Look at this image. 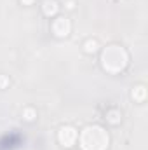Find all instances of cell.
<instances>
[{
    "label": "cell",
    "instance_id": "obj_1",
    "mask_svg": "<svg viewBox=\"0 0 148 150\" xmlns=\"http://www.w3.org/2000/svg\"><path fill=\"white\" fill-rule=\"evenodd\" d=\"M77 140L82 150H106L110 143L108 133L101 126H87Z\"/></svg>",
    "mask_w": 148,
    "mask_h": 150
},
{
    "label": "cell",
    "instance_id": "obj_8",
    "mask_svg": "<svg viewBox=\"0 0 148 150\" xmlns=\"http://www.w3.org/2000/svg\"><path fill=\"white\" fill-rule=\"evenodd\" d=\"M120 117H122V115H120L118 110H110V112L106 113V119L110 120L111 124H118V122H120Z\"/></svg>",
    "mask_w": 148,
    "mask_h": 150
},
{
    "label": "cell",
    "instance_id": "obj_4",
    "mask_svg": "<svg viewBox=\"0 0 148 150\" xmlns=\"http://www.w3.org/2000/svg\"><path fill=\"white\" fill-rule=\"evenodd\" d=\"M52 32H54L56 37H66L72 32V25L66 18H58L52 23Z\"/></svg>",
    "mask_w": 148,
    "mask_h": 150
},
{
    "label": "cell",
    "instance_id": "obj_3",
    "mask_svg": "<svg viewBox=\"0 0 148 150\" xmlns=\"http://www.w3.org/2000/svg\"><path fill=\"white\" fill-rule=\"evenodd\" d=\"M77 138H78V133H77V129L72 127V126H63V127L59 129L58 140H59V143H61L63 147H73L75 142H77Z\"/></svg>",
    "mask_w": 148,
    "mask_h": 150
},
{
    "label": "cell",
    "instance_id": "obj_6",
    "mask_svg": "<svg viewBox=\"0 0 148 150\" xmlns=\"http://www.w3.org/2000/svg\"><path fill=\"white\" fill-rule=\"evenodd\" d=\"M145 98H147V89H145L143 86L134 87V91H132V100L141 103V101H145Z\"/></svg>",
    "mask_w": 148,
    "mask_h": 150
},
{
    "label": "cell",
    "instance_id": "obj_2",
    "mask_svg": "<svg viewBox=\"0 0 148 150\" xmlns=\"http://www.w3.org/2000/svg\"><path fill=\"white\" fill-rule=\"evenodd\" d=\"M127 61H129V56H127L125 49L120 45H115V44L108 45L101 54V67L108 74H120L127 67Z\"/></svg>",
    "mask_w": 148,
    "mask_h": 150
},
{
    "label": "cell",
    "instance_id": "obj_7",
    "mask_svg": "<svg viewBox=\"0 0 148 150\" xmlns=\"http://www.w3.org/2000/svg\"><path fill=\"white\" fill-rule=\"evenodd\" d=\"M35 117H37V112H35L33 108H30V107L23 108V119H25L26 122H32V120H35Z\"/></svg>",
    "mask_w": 148,
    "mask_h": 150
},
{
    "label": "cell",
    "instance_id": "obj_10",
    "mask_svg": "<svg viewBox=\"0 0 148 150\" xmlns=\"http://www.w3.org/2000/svg\"><path fill=\"white\" fill-rule=\"evenodd\" d=\"M9 84H11L9 77H7V75H0V89H5V87H9Z\"/></svg>",
    "mask_w": 148,
    "mask_h": 150
},
{
    "label": "cell",
    "instance_id": "obj_11",
    "mask_svg": "<svg viewBox=\"0 0 148 150\" xmlns=\"http://www.w3.org/2000/svg\"><path fill=\"white\" fill-rule=\"evenodd\" d=\"M33 2H35V0H21V4H23V5H32Z\"/></svg>",
    "mask_w": 148,
    "mask_h": 150
},
{
    "label": "cell",
    "instance_id": "obj_5",
    "mask_svg": "<svg viewBox=\"0 0 148 150\" xmlns=\"http://www.w3.org/2000/svg\"><path fill=\"white\" fill-rule=\"evenodd\" d=\"M42 11H44V14H45L47 18H52V16L58 14L59 5H58L56 0H44V4H42Z\"/></svg>",
    "mask_w": 148,
    "mask_h": 150
},
{
    "label": "cell",
    "instance_id": "obj_12",
    "mask_svg": "<svg viewBox=\"0 0 148 150\" xmlns=\"http://www.w3.org/2000/svg\"><path fill=\"white\" fill-rule=\"evenodd\" d=\"M66 7H68V9H73L75 5H73V2H72V0H70V2H68V4H66Z\"/></svg>",
    "mask_w": 148,
    "mask_h": 150
},
{
    "label": "cell",
    "instance_id": "obj_9",
    "mask_svg": "<svg viewBox=\"0 0 148 150\" xmlns=\"http://www.w3.org/2000/svg\"><path fill=\"white\" fill-rule=\"evenodd\" d=\"M84 51L89 52V54H91V52H96V51H98V42H96V40H87V42L84 44Z\"/></svg>",
    "mask_w": 148,
    "mask_h": 150
}]
</instances>
